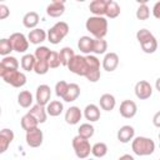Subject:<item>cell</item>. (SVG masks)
<instances>
[{"mask_svg":"<svg viewBox=\"0 0 160 160\" xmlns=\"http://www.w3.org/2000/svg\"><path fill=\"white\" fill-rule=\"evenodd\" d=\"M85 28L95 39H104L108 34V20L104 16H90L85 22Z\"/></svg>","mask_w":160,"mask_h":160,"instance_id":"cell-1","label":"cell"},{"mask_svg":"<svg viewBox=\"0 0 160 160\" xmlns=\"http://www.w3.org/2000/svg\"><path fill=\"white\" fill-rule=\"evenodd\" d=\"M132 152L138 156H149L155 151V142L146 136H136L131 140Z\"/></svg>","mask_w":160,"mask_h":160,"instance_id":"cell-2","label":"cell"},{"mask_svg":"<svg viewBox=\"0 0 160 160\" xmlns=\"http://www.w3.org/2000/svg\"><path fill=\"white\" fill-rule=\"evenodd\" d=\"M69 34V25L65 21H58L55 22L46 32V39L52 45H58L62 39Z\"/></svg>","mask_w":160,"mask_h":160,"instance_id":"cell-3","label":"cell"},{"mask_svg":"<svg viewBox=\"0 0 160 160\" xmlns=\"http://www.w3.org/2000/svg\"><path fill=\"white\" fill-rule=\"evenodd\" d=\"M71 145H72V149H74L76 158H79V159H88V156L91 152V145H90L89 140L82 139L79 135H76L72 139Z\"/></svg>","mask_w":160,"mask_h":160,"instance_id":"cell-4","label":"cell"},{"mask_svg":"<svg viewBox=\"0 0 160 160\" xmlns=\"http://www.w3.org/2000/svg\"><path fill=\"white\" fill-rule=\"evenodd\" d=\"M2 80L14 88H22L26 84V75L19 70H5Z\"/></svg>","mask_w":160,"mask_h":160,"instance_id":"cell-5","label":"cell"},{"mask_svg":"<svg viewBox=\"0 0 160 160\" xmlns=\"http://www.w3.org/2000/svg\"><path fill=\"white\" fill-rule=\"evenodd\" d=\"M66 68L72 72L76 74L79 76H85L88 72V64H86V59L84 55H74V58L69 61V64L66 65Z\"/></svg>","mask_w":160,"mask_h":160,"instance_id":"cell-6","label":"cell"},{"mask_svg":"<svg viewBox=\"0 0 160 160\" xmlns=\"http://www.w3.org/2000/svg\"><path fill=\"white\" fill-rule=\"evenodd\" d=\"M9 40H10L12 51H16V52H21L22 54V52H25L29 49L28 38L22 32H12L10 35Z\"/></svg>","mask_w":160,"mask_h":160,"instance_id":"cell-7","label":"cell"},{"mask_svg":"<svg viewBox=\"0 0 160 160\" xmlns=\"http://www.w3.org/2000/svg\"><path fill=\"white\" fill-rule=\"evenodd\" d=\"M50 98H51V89L49 85L46 84H41L38 86L36 89V94H35V100L38 105L41 106H46L50 102Z\"/></svg>","mask_w":160,"mask_h":160,"instance_id":"cell-8","label":"cell"},{"mask_svg":"<svg viewBox=\"0 0 160 160\" xmlns=\"http://www.w3.org/2000/svg\"><path fill=\"white\" fill-rule=\"evenodd\" d=\"M135 95L140 100H146L152 95V86L146 80H140L135 84Z\"/></svg>","mask_w":160,"mask_h":160,"instance_id":"cell-9","label":"cell"},{"mask_svg":"<svg viewBox=\"0 0 160 160\" xmlns=\"http://www.w3.org/2000/svg\"><path fill=\"white\" fill-rule=\"evenodd\" d=\"M25 140L30 148H39L44 141V134L39 128H35L30 131H26Z\"/></svg>","mask_w":160,"mask_h":160,"instance_id":"cell-10","label":"cell"},{"mask_svg":"<svg viewBox=\"0 0 160 160\" xmlns=\"http://www.w3.org/2000/svg\"><path fill=\"white\" fill-rule=\"evenodd\" d=\"M119 112L122 118L125 119H131L136 115L138 112V106L135 104V101L132 100H124L121 101L120 104V108H119Z\"/></svg>","mask_w":160,"mask_h":160,"instance_id":"cell-11","label":"cell"},{"mask_svg":"<svg viewBox=\"0 0 160 160\" xmlns=\"http://www.w3.org/2000/svg\"><path fill=\"white\" fill-rule=\"evenodd\" d=\"M118 65H119V55L112 51L106 52L102 59V62H101L102 69L108 72H111L118 68Z\"/></svg>","mask_w":160,"mask_h":160,"instance_id":"cell-12","label":"cell"},{"mask_svg":"<svg viewBox=\"0 0 160 160\" xmlns=\"http://www.w3.org/2000/svg\"><path fill=\"white\" fill-rule=\"evenodd\" d=\"M118 140L122 144H128L134 138H135V129L131 125H122L119 130H118Z\"/></svg>","mask_w":160,"mask_h":160,"instance_id":"cell-13","label":"cell"},{"mask_svg":"<svg viewBox=\"0 0 160 160\" xmlns=\"http://www.w3.org/2000/svg\"><path fill=\"white\" fill-rule=\"evenodd\" d=\"M81 116H82V112H81L80 108L74 105V106H70L66 110V112H65V121L69 125H76V124L80 122Z\"/></svg>","mask_w":160,"mask_h":160,"instance_id":"cell-14","label":"cell"},{"mask_svg":"<svg viewBox=\"0 0 160 160\" xmlns=\"http://www.w3.org/2000/svg\"><path fill=\"white\" fill-rule=\"evenodd\" d=\"M65 12V2L60 0H55L50 2L46 8V14L50 18H60Z\"/></svg>","mask_w":160,"mask_h":160,"instance_id":"cell-15","label":"cell"},{"mask_svg":"<svg viewBox=\"0 0 160 160\" xmlns=\"http://www.w3.org/2000/svg\"><path fill=\"white\" fill-rule=\"evenodd\" d=\"M28 41L29 44H34V45H39L41 42H44L46 40V31L44 29H39L35 28L32 30H30V32L28 34Z\"/></svg>","mask_w":160,"mask_h":160,"instance_id":"cell-16","label":"cell"},{"mask_svg":"<svg viewBox=\"0 0 160 160\" xmlns=\"http://www.w3.org/2000/svg\"><path fill=\"white\" fill-rule=\"evenodd\" d=\"M84 116L86 120H89L90 122H95L100 119L101 114H100V108L95 104H89L85 106L84 109Z\"/></svg>","mask_w":160,"mask_h":160,"instance_id":"cell-17","label":"cell"},{"mask_svg":"<svg viewBox=\"0 0 160 160\" xmlns=\"http://www.w3.org/2000/svg\"><path fill=\"white\" fill-rule=\"evenodd\" d=\"M106 9V0H92L89 5V10L92 16H104Z\"/></svg>","mask_w":160,"mask_h":160,"instance_id":"cell-18","label":"cell"},{"mask_svg":"<svg viewBox=\"0 0 160 160\" xmlns=\"http://www.w3.org/2000/svg\"><path fill=\"white\" fill-rule=\"evenodd\" d=\"M39 20H40V16L36 11H29L24 15L22 18V25L28 29H35L39 24Z\"/></svg>","mask_w":160,"mask_h":160,"instance_id":"cell-19","label":"cell"},{"mask_svg":"<svg viewBox=\"0 0 160 160\" xmlns=\"http://www.w3.org/2000/svg\"><path fill=\"white\" fill-rule=\"evenodd\" d=\"M92 41L94 39L90 36H81L78 41V49L80 50V52L85 54V55H90L92 52Z\"/></svg>","mask_w":160,"mask_h":160,"instance_id":"cell-20","label":"cell"},{"mask_svg":"<svg viewBox=\"0 0 160 160\" xmlns=\"http://www.w3.org/2000/svg\"><path fill=\"white\" fill-rule=\"evenodd\" d=\"M79 96H80V86L78 84H75V82H71V84H69L68 90H66L62 100L66 101V102H72Z\"/></svg>","mask_w":160,"mask_h":160,"instance_id":"cell-21","label":"cell"},{"mask_svg":"<svg viewBox=\"0 0 160 160\" xmlns=\"http://www.w3.org/2000/svg\"><path fill=\"white\" fill-rule=\"evenodd\" d=\"M99 104H100V108L105 111H111L115 105H116V100H115V96L111 95V94H102L100 96V100H99Z\"/></svg>","mask_w":160,"mask_h":160,"instance_id":"cell-22","label":"cell"},{"mask_svg":"<svg viewBox=\"0 0 160 160\" xmlns=\"http://www.w3.org/2000/svg\"><path fill=\"white\" fill-rule=\"evenodd\" d=\"M29 114H31V115L36 119V121H38L39 124L45 122V121H46V118H48V114H46L45 106L38 105V104H35V105H32V106L30 108Z\"/></svg>","mask_w":160,"mask_h":160,"instance_id":"cell-23","label":"cell"},{"mask_svg":"<svg viewBox=\"0 0 160 160\" xmlns=\"http://www.w3.org/2000/svg\"><path fill=\"white\" fill-rule=\"evenodd\" d=\"M45 110H46L48 115L55 118V116H59L64 111V105H62V102L60 100H52L45 106Z\"/></svg>","mask_w":160,"mask_h":160,"instance_id":"cell-24","label":"cell"},{"mask_svg":"<svg viewBox=\"0 0 160 160\" xmlns=\"http://www.w3.org/2000/svg\"><path fill=\"white\" fill-rule=\"evenodd\" d=\"M32 102H34V96L30 91L28 90H22L19 92L18 95V104L24 108V109H28L30 106H32Z\"/></svg>","mask_w":160,"mask_h":160,"instance_id":"cell-25","label":"cell"},{"mask_svg":"<svg viewBox=\"0 0 160 160\" xmlns=\"http://www.w3.org/2000/svg\"><path fill=\"white\" fill-rule=\"evenodd\" d=\"M120 5L114 0H106V9H105V16L110 19H115L120 15Z\"/></svg>","mask_w":160,"mask_h":160,"instance_id":"cell-26","label":"cell"},{"mask_svg":"<svg viewBox=\"0 0 160 160\" xmlns=\"http://www.w3.org/2000/svg\"><path fill=\"white\" fill-rule=\"evenodd\" d=\"M20 125H21V128H22L25 131H30V130L38 128L39 122L36 121V119H35L31 114L28 112V114H25V115L21 118V120H20Z\"/></svg>","mask_w":160,"mask_h":160,"instance_id":"cell-27","label":"cell"},{"mask_svg":"<svg viewBox=\"0 0 160 160\" xmlns=\"http://www.w3.org/2000/svg\"><path fill=\"white\" fill-rule=\"evenodd\" d=\"M35 61H36V59H35L34 54H25V55L21 58V60H20L21 69H22L24 71H29V72L32 71V70H34Z\"/></svg>","mask_w":160,"mask_h":160,"instance_id":"cell-28","label":"cell"},{"mask_svg":"<svg viewBox=\"0 0 160 160\" xmlns=\"http://www.w3.org/2000/svg\"><path fill=\"white\" fill-rule=\"evenodd\" d=\"M94 132H95V129H94V126L90 122H84L78 129V135L80 138H82V139H86V140H89L90 138H92Z\"/></svg>","mask_w":160,"mask_h":160,"instance_id":"cell-29","label":"cell"},{"mask_svg":"<svg viewBox=\"0 0 160 160\" xmlns=\"http://www.w3.org/2000/svg\"><path fill=\"white\" fill-rule=\"evenodd\" d=\"M74 55H75V52H74V50L71 49V48H69V46H65V48H62L60 51H59V59H60V64L62 65V66H66L68 64H69V61L74 58Z\"/></svg>","mask_w":160,"mask_h":160,"instance_id":"cell-30","label":"cell"},{"mask_svg":"<svg viewBox=\"0 0 160 160\" xmlns=\"http://www.w3.org/2000/svg\"><path fill=\"white\" fill-rule=\"evenodd\" d=\"M108 50V42L104 39H94L92 41V52L96 55H102Z\"/></svg>","mask_w":160,"mask_h":160,"instance_id":"cell-31","label":"cell"},{"mask_svg":"<svg viewBox=\"0 0 160 160\" xmlns=\"http://www.w3.org/2000/svg\"><path fill=\"white\" fill-rule=\"evenodd\" d=\"M1 64L4 66L5 70H18L19 69V61L15 56H11V55H8V56H4V59L1 60Z\"/></svg>","mask_w":160,"mask_h":160,"instance_id":"cell-32","label":"cell"},{"mask_svg":"<svg viewBox=\"0 0 160 160\" xmlns=\"http://www.w3.org/2000/svg\"><path fill=\"white\" fill-rule=\"evenodd\" d=\"M91 154L95 158H104L108 154V145L105 142H96L91 146Z\"/></svg>","mask_w":160,"mask_h":160,"instance_id":"cell-33","label":"cell"},{"mask_svg":"<svg viewBox=\"0 0 160 160\" xmlns=\"http://www.w3.org/2000/svg\"><path fill=\"white\" fill-rule=\"evenodd\" d=\"M140 46H141V49H142L144 52H146V54H152V52H155V51L158 50V40H156V38L154 36V38L149 39L148 41L140 44Z\"/></svg>","mask_w":160,"mask_h":160,"instance_id":"cell-34","label":"cell"},{"mask_svg":"<svg viewBox=\"0 0 160 160\" xmlns=\"http://www.w3.org/2000/svg\"><path fill=\"white\" fill-rule=\"evenodd\" d=\"M149 16H150V9L146 5V2L142 1L139 5V8L136 9V18H138V20H148Z\"/></svg>","mask_w":160,"mask_h":160,"instance_id":"cell-35","label":"cell"},{"mask_svg":"<svg viewBox=\"0 0 160 160\" xmlns=\"http://www.w3.org/2000/svg\"><path fill=\"white\" fill-rule=\"evenodd\" d=\"M50 70L49 68V64L46 60H36L35 61V65H34V72L38 74V75H45L48 71Z\"/></svg>","mask_w":160,"mask_h":160,"instance_id":"cell-36","label":"cell"},{"mask_svg":"<svg viewBox=\"0 0 160 160\" xmlns=\"http://www.w3.org/2000/svg\"><path fill=\"white\" fill-rule=\"evenodd\" d=\"M50 52H51V50H50L48 46L41 45V46H38V48L35 49L34 56H35L36 60H48Z\"/></svg>","mask_w":160,"mask_h":160,"instance_id":"cell-37","label":"cell"},{"mask_svg":"<svg viewBox=\"0 0 160 160\" xmlns=\"http://www.w3.org/2000/svg\"><path fill=\"white\" fill-rule=\"evenodd\" d=\"M11 51H12V48H11L9 38L0 39V55L1 56H8V55H10Z\"/></svg>","mask_w":160,"mask_h":160,"instance_id":"cell-38","label":"cell"},{"mask_svg":"<svg viewBox=\"0 0 160 160\" xmlns=\"http://www.w3.org/2000/svg\"><path fill=\"white\" fill-rule=\"evenodd\" d=\"M151 38H154V35H152V32H151L150 30H148V29H140V30H138V32H136V39H138L139 44H142V42L148 41V40L151 39Z\"/></svg>","mask_w":160,"mask_h":160,"instance_id":"cell-39","label":"cell"},{"mask_svg":"<svg viewBox=\"0 0 160 160\" xmlns=\"http://www.w3.org/2000/svg\"><path fill=\"white\" fill-rule=\"evenodd\" d=\"M46 61H48L50 69H58V68L61 65V64H60V59H59V52H58V51H51Z\"/></svg>","mask_w":160,"mask_h":160,"instance_id":"cell-40","label":"cell"},{"mask_svg":"<svg viewBox=\"0 0 160 160\" xmlns=\"http://www.w3.org/2000/svg\"><path fill=\"white\" fill-rule=\"evenodd\" d=\"M68 86H69V84L66 81H64V80L58 81L56 85H55V94H56V96L62 99L65 92H66V90H68Z\"/></svg>","mask_w":160,"mask_h":160,"instance_id":"cell-41","label":"cell"},{"mask_svg":"<svg viewBox=\"0 0 160 160\" xmlns=\"http://www.w3.org/2000/svg\"><path fill=\"white\" fill-rule=\"evenodd\" d=\"M100 76H101V72L100 70H94V71H90L85 75V78L90 81V82H96L100 80Z\"/></svg>","mask_w":160,"mask_h":160,"instance_id":"cell-42","label":"cell"},{"mask_svg":"<svg viewBox=\"0 0 160 160\" xmlns=\"http://www.w3.org/2000/svg\"><path fill=\"white\" fill-rule=\"evenodd\" d=\"M10 144H11V141L0 134V154H4L9 149V145Z\"/></svg>","mask_w":160,"mask_h":160,"instance_id":"cell-43","label":"cell"},{"mask_svg":"<svg viewBox=\"0 0 160 160\" xmlns=\"http://www.w3.org/2000/svg\"><path fill=\"white\" fill-rule=\"evenodd\" d=\"M9 15H10V9L5 4H0V20L9 18Z\"/></svg>","mask_w":160,"mask_h":160,"instance_id":"cell-44","label":"cell"},{"mask_svg":"<svg viewBox=\"0 0 160 160\" xmlns=\"http://www.w3.org/2000/svg\"><path fill=\"white\" fill-rule=\"evenodd\" d=\"M152 14H154V16H155L156 19H159V18H160V1L155 2L154 9H152Z\"/></svg>","mask_w":160,"mask_h":160,"instance_id":"cell-45","label":"cell"},{"mask_svg":"<svg viewBox=\"0 0 160 160\" xmlns=\"http://www.w3.org/2000/svg\"><path fill=\"white\" fill-rule=\"evenodd\" d=\"M119 160H135V159H134V156L130 155V154H124V155H121V156L119 158Z\"/></svg>","mask_w":160,"mask_h":160,"instance_id":"cell-46","label":"cell"},{"mask_svg":"<svg viewBox=\"0 0 160 160\" xmlns=\"http://www.w3.org/2000/svg\"><path fill=\"white\" fill-rule=\"evenodd\" d=\"M159 118H160V112H156L155 116H154V125L155 126H159L160 122H159Z\"/></svg>","mask_w":160,"mask_h":160,"instance_id":"cell-47","label":"cell"},{"mask_svg":"<svg viewBox=\"0 0 160 160\" xmlns=\"http://www.w3.org/2000/svg\"><path fill=\"white\" fill-rule=\"evenodd\" d=\"M4 72H5V69H4V66H2V64H1V61H0V78H2Z\"/></svg>","mask_w":160,"mask_h":160,"instance_id":"cell-48","label":"cell"},{"mask_svg":"<svg viewBox=\"0 0 160 160\" xmlns=\"http://www.w3.org/2000/svg\"><path fill=\"white\" fill-rule=\"evenodd\" d=\"M0 115H1V106H0Z\"/></svg>","mask_w":160,"mask_h":160,"instance_id":"cell-49","label":"cell"},{"mask_svg":"<svg viewBox=\"0 0 160 160\" xmlns=\"http://www.w3.org/2000/svg\"><path fill=\"white\" fill-rule=\"evenodd\" d=\"M88 160H94V159H88Z\"/></svg>","mask_w":160,"mask_h":160,"instance_id":"cell-50","label":"cell"}]
</instances>
